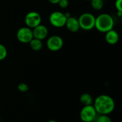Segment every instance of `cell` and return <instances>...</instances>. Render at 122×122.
<instances>
[{
    "mask_svg": "<svg viewBox=\"0 0 122 122\" xmlns=\"http://www.w3.org/2000/svg\"><path fill=\"white\" fill-rule=\"evenodd\" d=\"M93 106L98 115H109L115 109V102L107 94H101L95 98Z\"/></svg>",
    "mask_w": 122,
    "mask_h": 122,
    "instance_id": "1",
    "label": "cell"
},
{
    "mask_svg": "<svg viewBox=\"0 0 122 122\" xmlns=\"http://www.w3.org/2000/svg\"><path fill=\"white\" fill-rule=\"evenodd\" d=\"M114 26V20L113 17L107 13H103L99 14L97 17H96L95 20V26L100 32L106 33L109 30L113 29Z\"/></svg>",
    "mask_w": 122,
    "mask_h": 122,
    "instance_id": "2",
    "label": "cell"
},
{
    "mask_svg": "<svg viewBox=\"0 0 122 122\" xmlns=\"http://www.w3.org/2000/svg\"><path fill=\"white\" fill-rule=\"evenodd\" d=\"M96 17L94 14L88 12H85L80 15L78 19L80 29L85 31H90L95 26Z\"/></svg>",
    "mask_w": 122,
    "mask_h": 122,
    "instance_id": "3",
    "label": "cell"
},
{
    "mask_svg": "<svg viewBox=\"0 0 122 122\" xmlns=\"http://www.w3.org/2000/svg\"><path fill=\"white\" fill-rule=\"evenodd\" d=\"M98 114L97 113L93 104L84 106L80 111L79 117L83 122H95Z\"/></svg>",
    "mask_w": 122,
    "mask_h": 122,
    "instance_id": "4",
    "label": "cell"
},
{
    "mask_svg": "<svg viewBox=\"0 0 122 122\" xmlns=\"http://www.w3.org/2000/svg\"><path fill=\"white\" fill-rule=\"evenodd\" d=\"M49 22L51 26L56 28H61L65 26L67 18L64 13L59 11H53L49 16Z\"/></svg>",
    "mask_w": 122,
    "mask_h": 122,
    "instance_id": "5",
    "label": "cell"
},
{
    "mask_svg": "<svg viewBox=\"0 0 122 122\" xmlns=\"http://www.w3.org/2000/svg\"><path fill=\"white\" fill-rule=\"evenodd\" d=\"M41 20L42 19L40 14L34 11L28 12L24 18V21L26 26L31 29L41 24Z\"/></svg>",
    "mask_w": 122,
    "mask_h": 122,
    "instance_id": "6",
    "label": "cell"
},
{
    "mask_svg": "<svg viewBox=\"0 0 122 122\" xmlns=\"http://www.w3.org/2000/svg\"><path fill=\"white\" fill-rule=\"evenodd\" d=\"M46 47L51 51H59L64 45L63 39L58 35H53L46 40Z\"/></svg>",
    "mask_w": 122,
    "mask_h": 122,
    "instance_id": "7",
    "label": "cell"
},
{
    "mask_svg": "<svg viewBox=\"0 0 122 122\" xmlns=\"http://www.w3.org/2000/svg\"><path fill=\"white\" fill-rule=\"evenodd\" d=\"M16 38L21 43L29 44L34 38L32 29L27 26L20 28L16 32Z\"/></svg>",
    "mask_w": 122,
    "mask_h": 122,
    "instance_id": "8",
    "label": "cell"
},
{
    "mask_svg": "<svg viewBox=\"0 0 122 122\" xmlns=\"http://www.w3.org/2000/svg\"><path fill=\"white\" fill-rule=\"evenodd\" d=\"M32 32H33L34 38L41 41L45 39L49 34V31L47 27L41 24L32 29Z\"/></svg>",
    "mask_w": 122,
    "mask_h": 122,
    "instance_id": "9",
    "label": "cell"
},
{
    "mask_svg": "<svg viewBox=\"0 0 122 122\" xmlns=\"http://www.w3.org/2000/svg\"><path fill=\"white\" fill-rule=\"evenodd\" d=\"M65 26L67 28V29L70 31L71 32H76L80 29L78 19L71 16L67 18Z\"/></svg>",
    "mask_w": 122,
    "mask_h": 122,
    "instance_id": "10",
    "label": "cell"
},
{
    "mask_svg": "<svg viewBox=\"0 0 122 122\" xmlns=\"http://www.w3.org/2000/svg\"><path fill=\"white\" fill-rule=\"evenodd\" d=\"M105 40L106 41L111 45L116 44L119 39V34L117 31L114 29H112L108 31L107 32L105 33Z\"/></svg>",
    "mask_w": 122,
    "mask_h": 122,
    "instance_id": "11",
    "label": "cell"
},
{
    "mask_svg": "<svg viewBox=\"0 0 122 122\" xmlns=\"http://www.w3.org/2000/svg\"><path fill=\"white\" fill-rule=\"evenodd\" d=\"M79 101H80V102L84 106H87V105H92V104H93L94 99H93L92 96L90 94L84 93V94H82L80 96Z\"/></svg>",
    "mask_w": 122,
    "mask_h": 122,
    "instance_id": "12",
    "label": "cell"
},
{
    "mask_svg": "<svg viewBox=\"0 0 122 122\" xmlns=\"http://www.w3.org/2000/svg\"><path fill=\"white\" fill-rule=\"evenodd\" d=\"M29 44V46H30L31 49L32 50L35 51H40L43 47L42 41L39 40V39H35V38H33L31 39V41Z\"/></svg>",
    "mask_w": 122,
    "mask_h": 122,
    "instance_id": "13",
    "label": "cell"
},
{
    "mask_svg": "<svg viewBox=\"0 0 122 122\" xmlns=\"http://www.w3.org/2000/svg\"><path fill=\"white\" fill-rule=\"evenodd\" d=\"M92 7L95 10H101L104 7V0H92Z\"/></svg>",
    "mask_w": 122,
    "mask_h": 122,
    "instance_id": "14",
    "label": "cell"
},
{
    "mask_svg": "<svg viewBox=\"0 0 122 122\" xmlns=\"http://www.w3.org/2000/svg\"><path fill=\"white\" fill-rule=\"evenodd\" d=\"M96 122H112V119L109 117V115H98L96 120Z\"/></svg>",
    "mask_w": 122,
    "mask_h": 122,
    "instance_id": "15",
    "label": "cell"
},
{
    "mask_svg": "<svg viewBox=\"0 0 122 122\" xmlns=\"http://www.w3.org/2000/svg\"><path fill=\"white\" fill-rule=\"evenodd\" d=\"M7 56V49L6 48V46L2 44H0V61L4 60Z\"/></svg>",
    "mask_w": 122,
    "mask_h": 122,
    "instance_id": "16",
    "label": "cell"
},
{
    "mask_svg": "<svg viewBox=\"0 0 122 122\" xmlns=\"http://www.w3.org/2000/svg\"><path fill=\"white\" fill-rule=\"evenodd\" d=\"M17 89H18V90L19 92L24 93V92H26L29 90V86L26 83H23L22 82V83H20V84H18Z\"/></svg>",
    "mask_w": 122,
    "mask_h": 122,
    "instance_id": "17",
    "label": "cell"
},
{
    "mask_svg": "<svg viewBox=\"0 0 122 122\" xmlns=\"http://www.w3.org/2000/svg\"><path fill=\"white\" fill-rule=\"evenodd\" d=\"M69 1L68 0H60L57 4H59V7H61V9H66L69 6Z\"/></svg>",
    "mask_w": 122,
    "mask_h": 122,
    "instance_id": "18",
    "label": "cell"
},
{
    "mask_svg": "<svg viewBox=\"0 0 122 122\" xmlns=\"http://www.w3.org/2000/svg\"><path fill=\"white\" fill-rule=\"evenodd\" d=\"M115 8L117 11H122V0H116Z\"/></svg>",
    "mask_w": 122,
    "mask_h": 122,
    "instance_id": "19",
    "label": "cell"
},
{
    "mask_svg": "<svg viewBox=\"0 0 122 122\" xmlns=\"http://www.w3.org/2000/svg\"><path fill=\"white\" fill-rule=\"evenodd\" d=\"M59 1L60 0H48V1H49L51 4H57Z\"/></svg>",
    "mask_w": 122,
    "mask_h": 122,
    "instance_id": "20",
    "label": "cell"
},
{
    "mask_svg": "<svg viewBox=\"0 0 122 122\" xmlns=\"http://www.w3.org/2000/svg\"><path fill=\"white\" fill-rule=\"evenodd\" d=\"M117 16H118L119 17H122V11H117Z\"/></svg>",
    "mask_w": 122,
    "mask_h": 122,
    "instance_id": "21",
    "label": "cell"
},
{
    "mask_svg": "<svg viewBox=\"0 0 122 122\" xmlns=\"http://www.w3.org/2000/svg\"><path fill=\"white\" fill-rule=\"evenodd\" d=\"M47 122H57V121H56V120L51 119V120H49V121H48Z\"/></svg>",
    "mask_w": 122,
    "mask_h": 122,
    "instance_id": "22",
    "label": "cell"
},
{
    "mask_svg": "<svg viewBox=\"0 0 122 122\" xmlns=\"http://www.w3.org/2000/svg\"><path fill=\"white\" fill-rule=\"evenodd\" d=\"M85 1H92V0H85Z\"/></svg>",
    "mask_w": 122,
    "mask_h": 122,
    "instance_id": "23",
    "label": "cell"
}]
</instances>
